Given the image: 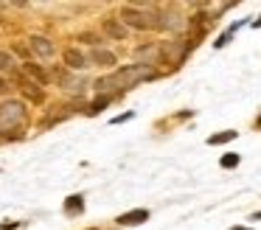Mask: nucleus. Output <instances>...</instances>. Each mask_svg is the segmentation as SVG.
<instances>
[{
    "instance_id": "nucleus-1",
    "label": "nucleus",
    "mask_w": 261,
    "mask_h": 230,
    "mask_svg": "<svg viewBox=\"0 0 261 230\" xmlns=\"http://www.w3.org/2000/svg\"><path fill=\"white\" fill-rule=\"evenodd\" d=\"M25 118H29V110H25L23 101L17 98H9L0 104V135L6 138V132H14L20 138V126L25 123Z\"/></svg>"
},
{
    "instance_id": "nucleus-2",
    "label": "nucleus",
    "mask_w": 261,
    "mask_h": 230,
    "mask_svg": "<svg viewBox=\"0 0 261 230\" xmlns=\"http://www.w3.org/2000/svg\"><path fill=\"white\" fill-rule=\"evenodd\" d=\"M113 76H115V82H118V90H129V87H135V84H141V82L154 79V70L146 67V65H141V62H135V65L118 67Z\"/></svg>"
},
{
    "instance_id": "nucleus-3",
    "label": "nucleus",
    "mask_w": 261,
    "mask_h": 230,
    "mask_svg": "<svg viewBox=\"0 0 261 230\" xmlns=\"http://www.w3.org/2000/svg\"><path fill=\"white\" fill-rule=\"evenodd\" d=\"M121 22L126 28H135V31H146V28H154V17L146 14V11L135 9V6H124L121 9Z\"/></svg>"
},
{
    "instance_id": "nucleus-4",
    "label": "nucleus",
    "mask_w": 261,
    "mask_h": 230,
    "mask_svg": "<svg viewBox=\"0 0 261 230\" xmlns=\"http://www.w3.org/2000/svg\"><path fill=\"white\" fill-rule=\"evenodd\" d=\"M29 48L34 50L40 59H51V56L57 54V45H54L48 37H42V34H34V37L29 39Z\"/></svg>"
},
{
    "instance_id": "nucleus-5",
    "label": "nucleus",
    "mask_w": 261,
    "mask_h": 230,
    "mask_svg": "<svg viewBox=\"0 0 261 230\" xmlns=\"http://www.w3.org/2000/svg\"><path fill=\"white\" fill-rule=\"evenodd\" d=\"M62 62H65L68 70H85V67H90V65H87L90 59H87L79 48H65L62 50Z\"/></svg>"
},
{
    "instance_id": "nucleus-6",
    "label": "nucleus",
    "mask_w": 261,
    "mask_h": 230,
    "mask_svg": "<svg viewBox=\"0 0 261 230\" xmlns=\"http://www.w3.org/2000/svg\"><path fill=\"white\" fill-rule=\"evenodd\" d=\"M101 28L110 39H126V25L118 20V17H104L101 20Z\"/></svg>"
},
{
    "instance_id": "nucleus-7",
    "label": "nucleus",
    "mask_w": 261,
    "mask_h": 230,
    "mask_svg": "<svg viewBox=\"0 0 261 230\" xmlns=\"http://www.w3.org/2000/svg\"><path fill=\"white\" fill-rule=\"evenodd\" d=\"M17 79H20V84H23V93L29 95L34 104H42V101H45V93H42V87L37 82H31L29 76H20V73H17Z\"/></svg>"
},
{
    "instance_id": "nucleus-8",
    "label": "nucleus",
    "mask_w": 261,
    "mask_h": 230,
    "mask_svg": "<svg viewBox=\"0 0 261 230\" xmlns=\"http://www.w3.org/2000/svg\"><path fill=\"white\" fill-rule=\"evenodd\" d=\"M90 62H93V65H98V67H113L115 65V54H113V50H104V48H93Z\"/></svg>"
},
{
    "instance_id": "nucleus-9",
    "label": "nucleus",
    "mask_w": 261,
    "mask_h": 230,
    "mask_svg": "<svg viewBox=\"0 0 261 230\" xmlns=\"http://www.w3.org/2000/svg\"><path fill=\"white\" fill-rule=\"evenodd\" d=\"M23 73L31 79V82H37V84H48V73L42 70L40 65H34V62H23Z\"/></svg>"
},
{
    "instance_id": "nucleus-10",
    "label": "nucleus",
    "mask_w": 261,
    "mask_h": 230,
    "mask_svg": "<svg viewBox=\"0 0 261 230\" xmlns=\"http://www.w3.org/2000/svg\"><path fill=\"white\" fill-rule=\"evenodd\" d=\"M146 219H149L146 208H135V211H129V213H121L118 224H141V222H146Z\"/></svg>"
},
{
    "instance_id": "nucleus-11",
    "label": "nucleus",
    "mask_w": 261,
    "mask_h": 230,
    "mask_svg": "<svg viewBox=\"0 0 261 230\" xmlns=\"http://www.w3.org/2000/svg\"><path fill=\"white\" fill-rule=\"evenodd\" d=\"M138 59H141V65L152 67V65H158V59H160V50L154 48V45H143V48H138Z\"/></svg>"
},
{
    "instance_id": "nucleus-12",
    "label": "nucleus",
    "mask_w": 261,
    "mask_h": 230,
    "mask_svg": "<svg viewBox=\"0 0 261 230\" xmlns=\"http://www.w3.org/2000/svg\"><path fill=\"white\" fill-rule=\"evenodd\" d=\"M0 73H14V76H17V62H14V54L0 50Z\"/></svg>"
},
{
    "instance_id": "nucleus-13",
    "label": "nucleus",
    "mask_w": 261,
    "mask_h": 230,
    "mask_svg": "<svg viewBox=\"0 0 261 230\" xmlns=\"http://www.w3.org/2000/svg\"><path fill=\"white\" fill-rule=\"evenodd\" d=\"M85 211V202H82V196L76 194V196H68V202H65V213H70V216H73V213H82Z\"/></svg>"
},
{
    "instance_id": "nucleus-14",
    "label": "nucleus",
    "mask_w": 261,
    "mask_h": 230,
    "mask_svg": "<svg viewBox=\"0 0 261 230\" xmlns=\"http://www.w3.org/2000/svg\"><path fill=\"white\" fill-rule=\"evenodd\" d=\"M239 132H233V129H227V132H219V135H211L208 138V143L211 146H219V143H230L233 138H236Z\"/></svg>"
},
{
    "instance_id": "nucleus-15",
    "label": "nucleus",
    "mask_w": 261,
    "mask_h": 230,
    "mask_svg": "<svg viewBox=\"0 0 261 230\" xmlns=\"http://www.w3.org/2000/svg\"><path fill=\"white\" fill-rule=\"evenodd\" d=\"M107 104H110V95H98V98L93 101L90 107H87V115H96V112H101Z\"/></svg>"
},
{
    "instance_id": "nucleus-16",
    "label": "nucleus",
    "mask_w": 261,
    "mask_h": 230,
    "mask_svg": "<svg viewBox=\"0 0 261 230\" xmlns=\"http://www.w3.org/2000/svg\"><path fill=\"white\" fill-rule=\"evenodd\" d=\"M79 42H87V45H93V48H98V42H101V39H98L96 34H90V31H82L79 34Z\"/></svg>"
},
{
    "instance_id": "nucleus-17",
    "label": "nucleus",
    "mask_w": 261,
    "mask_h": 230,
    "mask_svg": "<svg viewBox=\"0 0 261 230\" xmlns=\"http://www.w3.org/2000/svg\"><path fill=\"white\" fill-rule=\"evenodd\" d=\"M233 166H239V155H233V151H230V155L222 157V168H233Z\"/></svg>"
},
{
    "instance_id": "nucleus-18",
    "label": "nucleus",
    "mask_w": 261,
    "mask_h": 230,
    "mask_svg": "<svg viewBox=\"0 0 261 230\" xmlns=\"http://www.w3.org/2000/svg\"><path fill=\"white\" fill-rule=\"evenodd\" d=\"M129 118H132V112H124V115L113 118V123H124V121H129Z\"/></svg>"
},
{
    "instance_id": "nucleus-19",
    "label": "nucleus",
    "mask_w": 261,
    "mask_h": 230,
    "mask_svg": "<svg viewBox=\"0 0 261 230\" xmlns=\"http://www.w3.org/2000/svg\"><path fill=\"white\" fill-rule=\"evenodd\" d=\"M25 50H31V48H25V45H14V54H23L25 56Z\"/></svg>"
},
{
    "instance_id": "nucleus-20",
    "label": "nucleus",
    "mask_w": 261,
    "mask_h": 230,
    "mask_svg": "<svg viewBox=\"0 0 261 230\" xmlns=\"http://www.w3.org/2000/svg\"><path fill=\"white\" fill-rule=\"evenodd\" d=\"M0 93H6V82H3V76H0Z\"/></svg>"
},
{
    "instance_id": "nucleus-21",
    "label": "nucleus",
    "mask_w": 261,
    "mask_h": 230,
    "mask_svg": "<svg viewBox=\"0 0 261 230\" xmlns=\"http://www.w3.org/2000/svg\"><path fill=\"white\" fill-rule=\"evenodd\" d=\"M253 25H255V28H261V17H258V20H255V22H253Z\"/></svg>"
},
{
    "instance_id": "nucleus-22",
    "label": "nucleus",
    "mask_w": 261,
    "mask_h": 230,
    "mask_svg": "<svg viewBox=\"0 0 261 230\" xmlns=\"http://www.w3.org/2000/svg\"><path fill=\"white\" fill-rule=\"evenodd\" d=\"M230 230H250V227H230Z\"/></svg>"
},
{
    "instance_id": "nucleus-23",
    "label": "nucleus",
    "mask_w": 261,
    "mask_h": 230,
    "mask_svg": "<svg viewBox=\"0 0 261 230\" xmlns=\"http://www.w3.org/2000/svg\"><path fill=\"white\" fill-rule=\"evenodd\" d=\"M253 219H261V213H255V216H253Z\"/></svg>"
}]
</instances>
